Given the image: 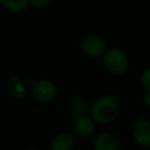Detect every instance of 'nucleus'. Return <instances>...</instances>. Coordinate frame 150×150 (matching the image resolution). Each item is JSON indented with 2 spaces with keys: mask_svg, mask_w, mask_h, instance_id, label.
<instances>
[{
  "mask_svg": "<svg viewBox=\"0 0 150 150\" xmlns=\"http://www.w3.org/2000/svg\"><path fill=\"white\" fill-rule=\"evenodd\" d=\"M88 114L95 123L107 125L113 123L119 114V102L113 95H102L88 107Z\"/></svg>",
  "mask_w": 150,
  "mask_h": 150,
  "instance_id": "nucleus-1",
  "label": "nucleus"
},
{
  "mask_svg": "<svg viewBox=\"0 0 150 150\" xmlns=\"http://www.w3.org/2000/svg\"><path fill=\"white\" fill-rule=\"evenodd\" d=\"M104 68L110 74L121 76L125 74L129 67V59L127 54L119 47H110L105 50L102 56Z\"/></svg>",
  "mask_w": 150,
  "mask_h": 150,
  "instance_id": "nucleus-2",
  "label": "nucleus"
},
{
  "mask_svg": "<svg viewBox=\"0 0 150 150\" xmlns=\"http://www.w3.org/2000/svg\"><path fill=\"white\" fill-rule=\"evenodd\" d=\"M58 91L54 83L47 79H38L31 86L32 98L38 103L46 104L56 99Z\"/></svg>",
  "mask_w": 150,
  "mask_h": 150,
  "instance_id": "nucleus-3",
  "label": "nucleus"
},
{
  "mask_svg": "<svg viewBox=\"0 0 150 150\" xmlns=\"http://www.w3.org/2000/svg\"><path fill=\"white\" fill-rule=\"evenodd\" d=\"M106 50V41L104 38L97 34L86 35L80 42V50L84 56L90 59L102 58Z\"/></svg>",
  "mask_w": 150,
  "mask_h": 150,
  "instance_id": "nucleus-4",
  "label": "nucleus"
},
{
  "mask_svg": "<svg viewBox=\"0 0 150 150\" xmlns=\"http://www.w3.org/2000/svg\"><path fill=\"white\" fill-rule=\"evenodd\" d=\"M96 129V123L90 116L76 115L72 125L73 135L78 140H86L93 136Z\"/></svg>",
  "mask_w": 150,
  "mask_h": 150,
  "instance_id": "nucleus-5",
  "label": "nucleus"
},
{
  "mask_svg": "<svg viewBox=\"0 0 150 150\" xmlns=\"http://www.w3.org/2000/svg\"><path fill=\"white\" fill-rule=\"evenodd\" d=\"M131 135L134 141L141 147L150 146V122L146 119H138L131 127Z\"/></svg>",
  "mask_w": 150,
  "mask_h": 150,
  "instance_id": "nucleus-6",
  "label": "nucleus"
},
{
  "mask_svg": "<svg viewBox=\"0 0 150 150\" xmlns=\"http://www.w3.org/2000/svg\"><path fill=\"white\" fill-rule=\"evenodd\" d=\"M94 148L95 150H119L120 142L114 134L110 132H103L95 137Z\"/></svg>",
  "mask_w": 150,
  "mask_h": 150,
  "instance_id": "nucleus-7",
  "label": "nucleus"
},
{
  "mask_svg": "<svg viewBox=\"0 0 150 150\" xmlns=\"http://www.w3.org/2000/svg\"><path fill=\"white\" fill-rule=\"evenodd\" d=\"M75 145L74 136L67 132L57 134L50 141V150H73Z\"/></svg>",
  "mask_w": 150,
  "mask_h": 150,
  "instance_id": "nucleus-8",
  "label": "nucleus"
},
{
  "mask_svg": "<svg viewBox=\"0 0 150 150\" xmlns=\"http://www.w3.org/2000/svg\"><path fill=\"white\" fill-rule=\"evenodd\" d=\"M7 88L11 97L18 100H24L28 95V90L22 79L16 75H13L8 78Z\"/></svg>",
  "mask_w": 150,
  "mask_h": 150,
  "instance_id": "nucleus-9",
  "label": "nucleus"
},
{
  "mask_svg": "<svg viewBox=\"0 0 150 150\" xmlns=\"http://www.w3.org/2000/svg\"><path fill=\"white\" fill-rule=\"evenodd\" d=\"M29 4V0H1V6L13 13H25Z\"/></svg>",
  "mask_w": 150,
  "mask_h": 150,
  "instance_id": "nucleus-10",
  "label": "nucleus"
},
{
  "mask_svg": "<svg viewBox=\"0 0 150 150\" xmlns=\"http://www.w3.org/2000/svg\"><path fill=\"white\" fill-rule=\"evenodd\" d=\"M140 82H141V86L144 88V91H150V69L149 68H146L144 70V72L141 74Z\"/></svg>",
  "mask_w": 150,
  "mask_h": 150,
  "instance_id": "nucleus-11",
  "label": "nucleus"
},
{
  "mask_svg": "<svg viewBox=\"0 0 150 150\" xmlns=\"http://www.w3.org/2000/svg\"><path fill=\"white\" fill-rule=\"evenodd\" d=\"M29 3L37 9H45L50 6L52 0H29Z\"/></svg>",
  "mask_w": 150,
  "mask_h": 150,
  "instance_id": "nucleus-12",
  "label": "nucleus"
},
{
  "mask_svg": "<svg viewBox=\"0 0 150 150\" xmlns=\"http://www.w3.org/2000/svg\"><path fill=\"white\" fill-rule=\"evenodd\" d=\"M143 102L146 107L150 106V91H145L143 95Z\"/></svg>",
  "mask_w": 150,
  "mask_h": 150,
  "instance_id": "nucleus-13",
  "label": "nucleus"
},
{
  "mask_svg": "<svg viewBox=\"0 0 150 150\" xmlns=\"http://www.w3.org/2000/svg\"><path fill=\"white\" fill-rule=\"evenodd\" d=\"M26 150H36L35 148H27Z\"/></svg>",
  "mask_w": 150,
  "mask_h": 150,
  "instance_id": "nucleus-14",
  "label": "nucleus"
},
{
  "mask_svg": "<svg viewBox=\"0 0 150 150\" xmlns=\"http://www.w3.org/2000/svg\"><path fill=\"white\" fill-rule=\"evenodd\" d=\"M0 6H1V0H0Z\"/></svg>",
  "mask_w": 150,
  "mask_h": 150,
  "instance_id": "nucleus-15",
  "label": "nucleus"
}]
</instances>
